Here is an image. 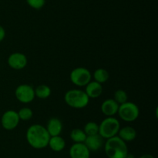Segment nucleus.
<instances>
[{"instance_id":"dca6fc26","label":"nucleus","mask_w":158,"mask_h":158,"mask_svg":"<svg viewBox=\"0 0 158 158\" xmlns=\"http://www.w3.org/2000/svg\"><path fill=\"white\" fill-rule=\"evenodd\" d=\"M48 146L54 152H60L66 147V141L60 136H50Z\"/></svg>"},{"instance_id":"4be33fe9","label":"nucleus","mask_w":158,"mask_h":158,"mask_svg":"<svg viewBox=\"0 0 158 158\" xmlns=\"http://www.w3.org/2000/svg\"><path fill=\"white\" fill-rule=\"evenodd\" d=\"M127 94L126 91H123V90L118 89L115 91V93H114V99L119 104V105H121V104L127 102Z\"/></svg>"},{"instance_id":"9b49d317","label":"nucleus","mask_w":158,"mask_h":158,"mask_svg":"<svg viewBox=\"0 0 158 158\" xmlns=\"http://www.w3.org/2000/svg\"><path fill=\"white\" fill-rule=\"evenodd\" d=\"M104 143V139L98 133V134L86 136L84 144L89 149V151L96 152L100 150L103 147Z\"/></svg>"},{"instance_id":"423d86ee","label":"nucleus","mask_w":158,"mask_h":158,"mask_svg":"<svg viewBox=\"0 0 158 158\" xmlns=\"http://www.w3.org/2000/svg\"><path fill=\"white\" fill-rule=\"evenodd\" d=\"M69 78L73 85L78 87H84L91 81L92 74L87 68L78 67L71 71Z\"/></svg>"},{"instance_id":"393cba45","label":"nucleus","mask_w":158,"mask_h":158,"mask_svg":"<svg viewBox=\"0 0 158 158\" xmlns=\"http://www.w3.org/2000/svg\"><path fill=\"white\" fill-rule=\"evenodd\" d=\"M139 158H154V156L153 155L149 154V153H145V154L141 155Z\"/></svg>"},{"instance_id":"5701e85b","label":"nucleus","mask_w":158,"mask_h":158,"mask_svg":"<svg viewBox=\"0 0 158 158\" xmlns=\"http://www.w3.org/2000/svg\"><path fill=\"white\" fill-rule=\"evenodd\" d=\"M29 7L34 9H40L46 4V0H26Z\"/></svg>"},{"instance_id":"6e6552de","label":"nucleus","mask_w":158,"mask_h":158,"mask_svg":"<svg viewBox=\"0 0 158 158\" xmlns=\"http://www.w3.org/2000/svg\"><path fill=\"white\" fill-rule=\"evenodd\" d=\"M19 117L18 112L13 109L5 112L1 118V125L6 130H13L19 123Z\"/></svg>"},{"instance_id":"f3484780","label":"nucleus","mask_w":158,"mask_h":158,"mask_svg":"<svg viewBox=\"0 0 158 158\" xmlns=\"http://www.w3.org/2000/svg\"><path fill=\"white\" fill-rule=\"evenodd\" d=\"M35 96L40 99H46L50 96L51 89L48 85H40L35 88Z\"/></svg>"},{"instance_id":"2eb2a0df","label":"nucleus","mask_w":158,"mask_h":158,"mask_svg":"<svg viewBox=\"0 0 158 158\" xmlns=\"http://www.w3.org/2000/svg\"><path fill=\"white\" fill-rule=\"evenodd\" d=\"M117 136L120 139H123L124 142H131V141L135 139L136 136H137V132L134 127L127 125V126L120 128Z\"/></svg>"},{"instance_id":"f03ea898","label":"nucleus","mask_w":158,"mask_h":158,"mask_svg":"<svg viewBox=\"0 0 158 158\" xmlns=\"http://www.w3.org/2000/svg\"><path fill=\"white\" fill-rule=\"evenodd\" d=\"M104 151L108 158H125L128 153L127 143L115 136L107 139L104 143Z\"/></svg>"},{"instance_id":"4468645a","label":"nucleus","mask_w":158,"mask_h":158,"mask_svg":"<svg viewBox=\"0 0 158 158\" xmlns=\"http://www.w3.org/2000/svg\"><path fill=\"white\" fill-rule=\"evenodd\" d=\"M46 129L50 136H60L63 131V123L58 118H51L48 121Z\"/></svg>"},{"instance_id":"f257e3e1","label":"nucleus","mask_w":158,"mask_h":158,"mask_svg":"<svg viewBox=\"0 0 158 158\" xmlns=\"http://www.w3.org/2000/svg\"><path fill=\"white\" fill-rule=\"evenodd\" d=\"M26 137L29 145L36 150L47 147L50 139V136L46 127L40 124L30 125L26 131Z\"/></svg>"},{"instance_id":"a878e982","label":"nucleus","mask_w":158,"mask_h":158,"mask_svg":"<svg viewBox=\"0 0 158 158\" xmlns=\"http://www.w3.org/2000/svg\"><path fill=\"white\" fill-rule=\"evenodd\" d=\"M125 158H135V156H134V154H132V153H128L127 154L126 157H125Z\"/></svg>"},{"instance_id":"ddd939ff","label":"nucleus","mask_w":158,"mask_h":158,"mask_svg":"<svg viewBox=\"0 0 158 158\" xmlns=\"http://www.w3.org/2000/svg\"><path fill=\"white\" fill-rule=\"evenodd\" d=\"M85 87H86V89L84 91L87 94L89 99H97L103 93V88L102 84L98 83L95 81H89Z\"/></svg>"},{"instance_id":"1a4fd4ad","label":"nucleus","mask_w":158,"mask_h":158,"mask_svg":"<svg viewBox=\"0 0 158 158\" xmlns=\"http://www.w3.org/2000/svg\"><path fill=\"white\" fill-rule=\"evenodd\" d=\"M7 63L11 68L14 70H22L27 65L28 60L24 54L20 52L12 53L9 56Z\"/></svg>"},{"instance_id":"f8f14e48","label":"nucleus","mask_w":158,"mask_h":158,"mask_svg":"<svg viewBox=\"0 0 158 158\" xmlns=\"http://www.w3.org/2000/svg\"><path fill=\"white\" fill-rule=\"evenodd\" d=\"M119 105H120L114 99H108L102 103L100 108L103 115L110 117L117 114Z\"/></svg>"},{"instance_id":"9d476101","label":"nucleus","mask_w":158,"mask_h":158,"mask_svg":"<svg viewBox=\"0 0 158 158\" xmlns=\"http://www.w3.org/2000/svg\"><path fill=\"white\" fill-rule=\"evenodd\" d=\"M69 155L70 158H89L90 151L84 143H73L69 148Z\"/></svg>"},{"instance_id":"20e7f679","label":"nucleus","mask_w":158,"mask_h":158,"mask_svg":"<svg viewBox=\"0 0 158 158\" xmlns=\"http://www.w3.org/2000/svg\"><path fill=\"white\" fill-rule=\"evenodd\" d=\"M120 129V123L114 116L106 117L99 125V135L104 139L117 136Z\"/></svg>"},{"instance_id":"39448f33","label":"nucleus","mask_w":158,"mask_h":158,"mask_svg":"<svg viewBox=\"0 0 158 158\" xmlns=\"http://www.w3.org/2000/svg\"><path fill=\"white\" fill-rule=\"evenodd\" d=\"M119 117L125 122H134L140 115V109L137 105L131 102H126L119 105Z\"/></svg>"},{"instance_id":"b1692460","label":"nucleus","mask_w":158,"mask_h":158,"mask_svg":"<svg viewBox=\"0 0 158 158\" xmlns=\"http://www.w3.org/2000/svg\"><path fill=\"white\" fill-rule=\"evenodd\" d=\"M6 37V30L2 26H0V42L2 41Z\"/></svg>"},{"instance_id":"aec40b11","label":"nucleus","mask_w":158,"mask_h":158,"mask_svg":"<svg viewBox=\"0 0 158 158\" xmlns=\"http://www.w3.org/2000/svg\"><path fill=\"white\" fill-rule=\"evenodd\" d=\"M83 131L86 136H92V135L98 134L99 125L95 122H89L85 125Z\"/></svg>"},{"instance_id":"7ed1b4c3","label":"nucleus","mask_w":158,"mask_h":158,"mask_svg":"<svg viewBox=\"0 0 158 158\" xmlns=\"http://www.w3.org/2000/svg\"><path fill=\"white\" fill-rule=\"evenodd\" d=\"M64 100L69 107L78 109L87 106L89 102V99L86 92L80 89H70L66 91Z\"/></svg>"},{"instance_id":"a211bd4d","label":"nucleus","mask_w":158,"mask_h":158,"mask_svg":"<svg viewBox=\"0 0 158 158\" xmlns=\"http://www.w3.org/2000/svg\"><path fill=\"white\" fill-rule=\"evenodd\" d=\"M86 135L84 133L83 129L76 128L71 131L70 139L74 142V143H84L86 139Z\"/></svg>"},{"instance_id":"412c9836","label":"nucleus","mask_w":158,"mask_h":158,"mask_svg":"<svg viewBox=\"0 0 158 158\" xmlns=\"http://www.w3.org/2000/svg\"><path fill=\"white\" fill-rule=\"evenodd\" d=\"M19 117L20 120L23 121H28L31 119L33 116V112L29 107H23V108H20L19 111L17 112Z\"/></svg>"},{"instance_id":"0eeeda50","label":"nucleus","mask_w":158,"mask_h":158,"mask_svg":"<svg viewBox=\"0 0 158 158\" xmlns=\"http://www.w3.org/2000/svg\"><path fill=\"white\" fill-rule=\"evenodd\" d=\"M15 95L19 102L22 103H29L35 99V90L31 85L23 84L16 88Z\"/></svg>"},{"instance_id":"6ab92c4d","label":"nucleus","mask_w":158,"mask_h":158,"mask_svg":"<svg viewBox=\"0 0 158 158\" xmlns=\"http://www.w3.org/2000/svg\"><path fill=\"white\" fill-rule=\"evenodd\" d=\"M94 81L98 83L103 84L108 81L110 77L109 72L103 68H98L94 72Z\"/></svg>"}]
</instances>
